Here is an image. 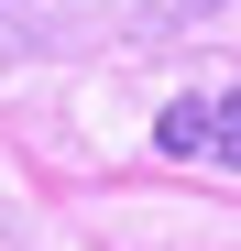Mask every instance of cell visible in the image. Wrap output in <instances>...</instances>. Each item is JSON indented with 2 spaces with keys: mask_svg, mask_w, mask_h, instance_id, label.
<instances>
[{
  "mask_svg": "<svg viewBox=\"0 0 241 251\" xmlns=\"http://www.w3.org/2000/svg\"><path fill=\"white\" fill-rule=\"evenodd\" d=\"M153 142H165L176 164H230V175H241V88H197V99H165Z\"/></svg>",
  "mask_w": 241,
  "mask_h": 251,
  "instance_id": "6da1fadb",
  "label": "cell"
}]
</instances>
